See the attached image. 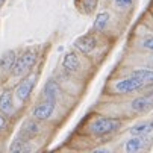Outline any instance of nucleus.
Here are the masks:
<instances>
[{"instance_id":"39448f33","label":"nucleus","mask_w":153,"mask_h":153,"mask_svg":"<svg viewBox=\"0 0 153 153\" xmlns=\"http://www.w3.org/2000/svg\"><path fill=\"white\" fill-rule=\"evenodd\" d=\"M74 46H76V49H77L79 52H82V53H90V52H93V50L96 49L97 39H96L94 35L86 33V35H82L80 38L76 39Z\"/></svg>"},{"instance_id":"aec40b11","label":"nucleus","mask_w":153,"mask_h":153,"mask_svg":"<svg viewBox=\"0 0 153 153\" xmlns=\"http://www.w3.org/2000/svg\"><path fill=\"white\" fill-rule=\"evenodd\" d=\"M144 47L153 52V36H152V38H147V39L144 41Z\"/></svg>"},{"instance_id":"9d476101","label":"nucleus","mask_w":153,"mask_h":153,"mask_svg":"<svg viewBox=\"0 0 153 153\" xmlns=\"http://www.w3.org/2000/svg\"><path fill=\"white\" fill-rule=\"evenodd\" d=\"M17 58H15V52L14 50H9V52H5L3 56L0 58V68L8 71L14 67V64H15Z\"/></svg>"},{"instance_id":"412c9836","label":"nucleus","mask_w":153,"mask_h":153,"mask_svg":"<svg viewBox=\"0 0 153 153\" xmlns=\"http://www.w3.org/2000/svg\"><path fill=\"white\" fill-rule=\"evenodd\" d=\"M5 124H6V120H5V117H3V115H0V130H2V129L5 127Z\"/></svg>"},{"instance_id":"4468645a","label":"nucleus","mask_w":153,"mask_h":153,"mask_svg":"<svg viewBox=\"0 0 153 153\" xmlns=\"http://www.w3.org/2000/svg\"><path fill=\"white\" fill-rule=\"evenodd\" d=\"M143 147H144V140H143V138H140V137H137V135H135V138L129 140V141L126 143V152H127V153H135V152H140Z\"/></svg>"},{"instance_id":"f3484780","label":"nucleus","mask_w":153,"mask_h":153,"mask_svg":"<svg viewBox=\"0 0 153 153\" xmlns=\"http://www.w3.org/2000/svg\"><path fill=\"white\" fill-rule=\"evenodd\" d=\"M29 150H30V147L27 146L26 141H20V140H17V141L11 146V152H29Z\"/></svg>"},{"instance_id":"2eb2a0df","label":"nucleus","mask_w":153,"mask_h":153,"mask_svg":"<svg viewBox=\"0 0 153 153\" xmlns=\"http://www.w3.org/2000/svg\"><path fill=\"white\" fill-rule=\"evenodd\" d=\"M132 76L138 77L141 82H144V85L153 83V71H152V70H147V68L137 70V71H134V73H132Z\"/></svg>"},{"instance_id":"9b49d317","label":"nucleus","mask_w":153,"mask_h":153,"mask_svg":"<svg viewBox=\"0 0 153 153\" xmlns=\"http://www.w3.org/2000/svg\"><path fill=\"white\" fill-rule=\"evenodd\" d=\"M0 111L3 114L12 112V93L11 91H5L0 96Z\"/></svg>"},{"instance_id":"ddd939ff","label":"nucleus","mask_w":153,"mask_h":153,"mask_svg":"<svg viewBox=\"0 0 153 153\" xmlns=\"http://www.w3.org/2000/svg\"><path fill=\"white\" fill-rule=\"evenodd\" d=\"M38 132H39V126L35 121H27L23 126V129H21V135L25 138H32V137L38 135Z\"/></svg>"},{"instance_id":"f257e3e1","label":"nucleus","mask_w":153,"mask_h":153,"mask_svg":"<svg viewBox=\"0 0 153 153\" xmlns=\"http://www.w3.org/2000/svg\"><path fill=\"white\" fill-rule=\"evenodd\" d=\"M35 62H36V52H35V50H27V52H25L23 55H21V56L15 61L14 67H12V74H14V76L25 74L26 71H29V70L33 67Z\"/></svg>"},{"instance_id":"423d86ee","label":"nucleus","mask_w":153,"mask_h":153,"mask_svg":"<svg viewBox=\"0 0 153 153\" xmlns=\"http://www.w3.org/2000/svg\"><path fill=\"white\" fill-rule=\"evenodd\" d=\"M55 111V102L53 100H46L44 103L38 105L35 109H33V117L36 120H47L52 117Z\"/></svg>"},{"instance_id":"6e6552de","label":"nucleus","mask_w":153,"mask_h":153,"mask_svg":"<svg viewBox=\"0 0 153 153\" xmlns=\"http://www.w3.org/2000/svg\"><path fill=\"white\" fill-rule=\"evenodd\" d=\"M80 67V62H79V58L76 53H68L67 56L64 58V68L67 70L68 73H74L77 71Z\"/></svg>"},{"instance_id":"6ab92c4d","label":"nucleus","mask_w":153,"mask_h":153,"mask_svg":"<svg viewBox=\"0 0 153 153\" xmlns=\"http://www.w3.org/2000/svg\"><path fill=\"white\" fill-rule=\"evenodd\" d=\"M115 3L120 8H126V6H129L130 3H132V0H115Z\"/></svg>"},{"instance_id":"1a4fd4ad","label":"nucleus","mask_w":153,"mask_h":153,"mask_svg":"<svg viewBox=\"0 0 153 153\" xmlns=\"http://www.w3.org/2000/svg\"><path fill=\"white\" fill-rule=\"evenodd\" d=\"M59 93H61V90H59V86L55 80H50V82L46 83V86H44V99L46 100H53L55 102L58 99Z\"/></svg>"},{"instance_id":"f03ea898","label":"nucleus","mask_w":153,"mask_h":153,"mask_svg":"<svg viewBox=\"0 0 153 153\" xmlns=\"http://www.w3.org/2000/svg\"><path fill=\"white\" fill-rule=\"evenodd\" d=\"M121 126V121L118 118H109V117H105V118H99L97 121L93 123L91 126V132L94 135H106L109 132H114V130H117L118 127Z\"/></svg>"},{"instance_id":"f8f14e48","label":"nucleus","mask_w":153,"mask_h":153,"mask_svg":"<svg viewBox=\"0 0 153 153\" xmlns=\"http://www.w3.org/2000/svg\"><path fill=\"white\" fill-rule=\"evenodd\" d=\"M153 130V121H146V123H140L137 126H134L130 129V134L132 135H137V137H143V135H147Z\"/></svg>"},{"instance_id":"0eeeda50","label":"nucleus","mask_w":153,"mask_h":153,"mask_svg":"<svg viewBox=\"0 0 153 153\" xmlns=\"http://www.w3.org/2000/svg\"><path fill=\"white\" fill-rule=\"evenodd\" d=\"M152 108H153V93L132 102V109L135 112H147Z\"/></svg>"},{"instance_id":"20e7f679","label":"nucleus","mask_w":153,"mask_h":153,"mask_svg":"<svg viewBox=\"0 0 153 153\" xmlns=\"http://www.w3.org/2000/svg\"><path fill=\"white\" fill-rule=\"evenodd\" d=\"M143 86H144V82H141L138 77L132 76V77H129V79H124V80L117 82L115 83V90L118 93H121V94L123 93L127 94V93H132V91H137V90L143 88Z\"/></svg>"},{"instance_id":"a211bd4d","label":"nucleus","mask_w":153,"mask_h":153,"mask_svg":"<svg viewBox=\"0 0 153 153\" xmlns=\"http://www.w3.org/2000/svg\"><path fill=\"white\" fill-rule=\"evenodd\" d=\"M96 6H97V0H83V8H85L86 14L93 12Z\"/></svg>"},{"instance_id":"dca6fc26","label":"nucleus","mask_w":153,"mask_h":153,"mask_svg":"<svg viewBox=\"0 0 153 153\" xmlns=\"http://www.w3.org/2000/svg\"><path fill=\"white\" fill-rule=\"evenodd\" d=\"M108 20H109V14L108 12H102L97 15L96 21H94V30H103L105 26L108 25Z\"/></svg>"},{"instance_id":"4be33fe9","label":"nucleus","mask_w":153,"mask_h":153,"mask_svg":"<svg viewBox=\"0 0 153 153\" xmlns=\"http://www.w3.org/2000/svg\"><path fill=\"white\" fill-rule=\"evenodd\" d=\"M3 2H5V0H0V3H3Z\"/></svg>"},{"instance_id":"7ed1b4c3","label":"nucleus","mask_w":153,"mask_h":153,"mask_svg":"<svg viewBox=\"0 0 153 153\" xmlns=\"http://www.w3.org/2000/svg\"><path fill=\"white\" fill-rule=\"evenodd\" d=\"M35 80H36V74H30V76H27L23 82L17 86L15 94H17L18 100L25 102V100L29 99V96H30V93L33 90V86H35Z\"/></svg>"}]
</instances>
